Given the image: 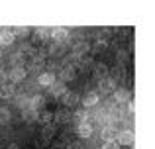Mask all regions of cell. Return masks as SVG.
<instances>
[{
  "instance_id": "obj_4",
  "label": "cell",
  "mask_w": 155,
  "mask_h": 149,
  "mask_svg": "<svg viewBox=\"0 0 155 149\" xmlns=\"http://www.w3.org/2000/svg\"><path fill=\"white\" fill-rule=\"evenodd\" d=\"M116 90V80L110 79V76H106V79L98 80V92H102V94H108V92H114ZM96 92V94H98Z\"/></svg>"
},
{
  "instance_id": "obj_2",
  "label": "cell",
  "mask_w": 155,
  "mask_h": 149,
  "mask_svg": "<svg viewBox=\"0 0 155 149\" xmlns=\"http://www.w3.org/2000/svg\"><path fill=\"white\" fill-rule=\"evenodd\" d=\"M8 76H10V80H12V84H16V83H22L24 79L28 76V69L24 65H16L14 69L8 73Z\"/></svg>"
},
{
  "instance_id": "obj_31",
  "label": "cell",
  "mask_w": 155,
  "mask_h": 149,
  "mask_svg": "<svg viewBox=\"0 0 155 149\" xmlns=\"http://www.w3.org/2000/svg\"><path fill=\"white\" fill-rule=\"evenodd\" d=\"M126 104H128V112H130V114H134V112H136V102L130 100V102H126Z\"/></svg>"
},
{
  "instance_id": "obj_34",
  "label": "cell",
  "mask_w": 155,
  "mask_h": 149,
  "mask_svg": "<svg viewBox=\"0 0 155 149\" xmlns=\"http://www.w3.org/2000/svg\"><path fill=\"white\" fill-rule=\"evenodd\" d=\"M0 57H2V53H0Z\"/></svg>"
},
{
  "instance_id": "obj_7",
  "label": "cell",
  "mask_w": 155,
  "mask_h": 149,
  "mask_svg": "<svg viewBox=\"0 0 155 149\" xmlns=\"http://www.w3.org/2000/svg\"><path fill=\"white\" fill-rule=\"evenodd\" d=\"M116 135H118V130L114 126H104L102 131H100V138L104 139V143L106 141H116Z\"/></svg>"
},
{
  "instance_id": "obj_12",
  "label": "cell",
  "mask_w": 155,
  "mask_h": 149,
  "mask_svg": "<svg viewBox=\"0 0 155 149\" xmlns=\"http://www.w3.org/2000/svg\"><path fill=\"white\" fill-rule=\"evenodd\" d=\"M47 90H49L53 96H63L65 92H67V86H65V83H61V80H59V83H53Z\"/></svg>"
},
{
  "instance_id": "obj_32",
  "label": "cell",
  "mask_w": 155,
  "mask_h": 149,
  "mask_svg": "<svg viewBox=\"0 0 155 149\" xmlns=\"http://www.w3.org/2000/svg\"><path fill=\"white\" fill-rule=\"evenodd\" d=\"M22 61V53H14L12 55V63H20Z\"/></svg>"
},
{
  "instance_id": "obj_6",
  "label": "cell",
  "mask_w": 155,
  "mask_h": 149,
  "mask_svg": "<svg viewBox=\"0 0 155 149\" xmlns=\"http://www.w3.org/2000/svg\"><path fill=\"white\" fill-rule=\"evenodd\" d=\"M91 51V45H88L87 41H75V45H73V55H75L77 59H81V57H84V55Z\"/></svg>"
},
{
  "instance_id": "obj_24",
  "label": "cell",
  "mask_w": 155,
  "mask_h": 149,
  "mask_svg": "<svg viewBox=\"0 0 155 149\" xmlns=\"http://www.w3.org/2000/svg\"><path fill=\"white\" fill-rule=\"evenodd\" d=\"M75 118L79 120V124H87V118H88L87 110H77L75 112Z\"/></svg>"
},
{
  "instance_id": "obj_13",
  "label": "cell",
  "mask_w": 155,
  "mask_h": 149,
  "mask_svg": "<svg viewBox=\"0 0 155 149\" xmlns=\"http://www.w3.org/2000/svg\"><path fill=\"white\" fill-rule=\"evenodd\" d=\"M53 83H55V76H53L51 73H41L38 76V84H39V86H47V88H49Z\"/></svg>"
},
{
  "instance_id": "obj_17",
  "label": "cell",
  "mask_w": 155,
  "mask_h": 149,
  "mask_svg": "<svg viewBox=\"0 0 155 149\" xmlns=\"http://www.w3.org/2000/svg\"><path fill=\"white\" fill-rule=\"evenodd\" d=\"M12 43H14V35H12V31L2 30V31H0V45H12Z\"/></svg>"
},
{
  "instance_id": "obj_5",
  "label": "cell",
  "mask_w": 155,
  "mask_h": 149,
  "mask_svg": "<svg viewBox=\"0 0 155 149\" xmlns=\"http://www.w3.org/2000/svg\"><path fill=\"white\" fill-rule=\"evenodd\" d=\"M132 100V92L128 88H116L114 90V102L116 104H126Z\"/></svg>"
},
{
  "instance_id": "obj_14",
  "label": "cell",
  "mask_w": 155,
  "mask_h": 149,
  "mask_svg": "<svg viewBox=\"0 0 155 149\" xmlns=\"http://www.w3.org/2000/svg\"><path fill=\"white\" fill-rule=\"evenodd\" d=\"M92 131H94V130H92V126L88 122L87 124H79V138L81 139H88L92 135Z\"/></svg>"
},
{
  "instance_id": "obj_27",
  "label": "cell",
  "mask_w": 155,
  "mask_h": 149,
  "mask_svg": "<svg viewBox=\"0 0 155 149\" xmlns=\"http://www.w3.org/2000/svg\"><path fill=\"white\" fill-rule=\"evenodd\" d=\"M116 59H120V61H128V59H130V53L122 49V51H118V53H116Z\"/></svg>"
},
{
  "instance_id": "obj_9",
  "label": "cell",
  "mask_w": 155,
  "mask_h": 149,
  "mask_svg": "<svg viewBox=\"0 0 155 149\" xmlns=\"http://www.w3.org/2000/svg\"><path fill=\"white\" fill-rule=\"evenodd\" d=\"M81 104L84 106V110H87V108H94L96 104H98V94H96V92H88V94H84V98L81 100Z\"/></svg>"
},
{
  "instance_id": "obj_26",
  "label": "cell",
  "mask_w": 155,
  "mask_h": 149,
  "mask_svg": "<svg viewBox=\"0 0 155 149\" xmlns=\"http://www.w3.org/2000/svg\"><path fill=\"white\" fill-rule=\"evenodd\" d=\"M51 118H53V114H51V112H43L41 116H38V120H41L43 124H49V122H51Z\"/></svg>"
},
{
  "instance_id": "obj_21",
  "label": "cell",
  "mask_w": 155,
  "mask_h": 149,
  "mask_svg": "<svg viewBox=\"0 0 155 149\" xmlns=\"http://www.w3.org/2000/svg\"><path fill=\"white\" fill-rule=\"evenodd\" d=\"M10 31H12V35H14V37H16V35H20V37H26V35L30 34V28H26V26H16L14 30H10Z\"/></svg>"
},
{
  "instance_id": "obj_16",
  "label": "cell",
  "mask_w": 155,
  "mask_h": 149,
  "mask_svg": "<svg viewBox=\"0 0 155 149\" xmlns=\"http://www.w3.org/2000/svg\"><path fill=\"white\" fill-rule=\"evenodd\" d=\"M43 102H45V98L43 96H34V98L30 100V110H34V112H39V108H43Z\"/></svg>"
},
{
  "instance_id": "obj_11",
  "label": "cell",
  "mask_w": 155,
  "mask_h": 149,
  "mask_svg": "<svg viewBox=\"0 0 155 149\" xmlns=\"http://www.w3.org/2000/svg\"><path fill=\"white\" fill-rule=\"evenodd\" d=\"M16 94V86H14V84H2V86H0V100H2V98H12V96H14Z\"/></svg>"
},
{
  "instance_id": "obj_30",
  "label": "cell",
  "mask_w": 155,
  "mask_h": 149,
  "mask_svg": "<svg viewBox=\"0 0 155 149\" xmlns=\"http://www.w3.org/2000/svg\"><path fill=\"white\" fill-rule=\"evenodd\" d=\"M102 149H118V143L116 141H106L102 145Z\"/></svg>"
},
{
  "instance_id": "obj_23",
  "label": "cell",
  "mask_w": 155,
  "mask_h": 149,
  "mask_svg": "<svg viewBox=\"0 0 155 149\" xmlns=\"http://www.w3.org/2000/svg\"><path fill=\"white\" fill-rule=\"evenodd\" d=\"M35 35H38V39H47L49 37V30L47 28H35Z\"/></svg>"
},
{
  "instance_id": "obj_3",
  "label": "cell",
  "mask_w": 155,
  "mask_h": 149,
  "mask_svg": "<svg viewBox=\"0 0 155 149\" xmlns=\"http://www.w3.org/2000/svg\"><path fill=\"white\" fill-rule=\"evenodd\" d=\"M134 139H136V134H134L132 130H122V131H118V135H116L118 145H132Z\"/></svg>"
},
{
  "instance_id": "obj_25",
  "label": "cell",
  "mask_w": 155,
  "mask_h": 149,
  "mask_svg": "<svg viewBox=\"0 0 155 149\" xmlns=\"http://www.w3.org/2000/svg\"><path fill=\"white\" fill-rule=\"evenodd\" d=\"M104 49H106V41H104V39H98V41L94 43V47H92L94 53H100V51H104Z\"/></svg>"
},
{
  "instance_id": "obj_10",
  "label": "cell",
  "mask_w": 155,
  "mask_h": 149,
  "mask_svg": "<svg viewBox=\"0 0 155 149\" xmlns=\"http://www.w3.org/2000/svg\"><path fill=\"white\" fill-rule=\"evenodd\" d=\"M63 104L67 108L77 106V104H79V94H77V92H65L63 94Z\"/></svg>"
},
{
  "instance_id": "obj_20",
  "label": "cell",
  "mask_w": 155,
  "mask_h": 149,
  "mask_svg": "<svg viewBox=\"0 0 155 149\" xmlns=\"http://www.w3.org/2000/svg\"><path fill=\"white\" fill-rule=\"evenodd\" d=\"M22 116H24V120H26V122H35V120H38V116H39V112H34V110H30V108H26V110L22 112Z\"/></svg>"
},
{
  "instance_id": "obj_28",
  "label": "cell",
  "mask_w": 155,
  "mask_h": 149,
  "mask_svg": "<svg viewBox=\"0 0 155 149\" xmlns=\"http://www.w3.org/2000/svg\"><path fill=\"white\" fill-rule=\"evenodd\" d=\"M8 83V73L4 69H0V86H2V84H6Z\"/></svg>"
},
{
  "instance_id": "obj_19",
  "label": "cell",
  "mask_w": 155,
  "mask_h": 149,
  "mask_svg": "<svg viewBox=\"0 0 155 149\" xmlns=\"http://www.w3.org/2000/svg\"><path fill=\"white\" fill-rule=\"evenodd\" d=\"M53 118H55V124H67L69 120H71V114H69V112H55V114H53Z\"/></svg>"
},
{
  "instance_id": "obj_33",
  "label": "cell",
  "mask_w": 155,
  "mask_h": 149,
  "mask_svg": "<svg viewBox=\"0 0 155 149\" xmlns=\"http://www.w3.org/2000/svg\"><path fill=\"white\" fill-rule=\"evenodd\" d=\"M4 149H20V147H18V143H10V145L4 147Z\"/></svg>"
},
{
  "instance_id": "obj_22",
  "label": "cell",
  "mask_w": 155,
  "mask_h": 149,
  "mask_svg": "<svg viewBox=\"0 0 155 149\" xmlns=\"http://www.w3.org/2000/svg\"><path fill=\"white\" fill-rule=\"evenodd\" d=\"M10 110H8V108H2L0 106V126H6L8 122H10Z\"/></svg>"
},
{
  "instance_id": "obj_1",
  "label": "cell",
  "mask_w": 155,
  "mask_h": 149,
  "mask_svg": "<svg viewBox=\"0 0 155 149\" xmlns=\"http://www.w3.org/2000/svg\"><path fill=\"white\" fill-rule=\"evenodd\" d=\"M49 35H51V39H53L55 45H63V43L69 39V30L67 28H53L49 31Z\"/></svg>"
},
{
  "instance_id": "obj_15",
  "label": "cell",
  "mask_w": 155,
  "mask_h": 149,
  "mask_svg": "<svg viewBox=\"0 0 155 149\" xmlns=\"http://www.w3.org/2000/svg\"><path fill=\"white\" fill-rule=\"evenodd\" d=\"M94 76L96 80H102L108 76V65H104V63H98V65L94 67Z\"/></svg>"
},
{
  "instance_id": "obj_8",
  "label": "cell",
  "mask_w": 155,
  "mask_h": 149,
  "mask_svg": "<svg viewBox=\"0 0 155 149\" xmlns=\"http://www.w3.org/2000/svg\"><path fill=\"white\" fill-rule=\"evenodd\" d=\"M77 76V67L73 65H67L61 69V83H67V80H73Z\"/></svg>"
},
{
  "instance_id": "obj_29",
  "label": "cell",
  "mask_w": 155,
  "mask_h": 149,
  "mask_svg": "<svg viewBox=\"0 0 155 149\" xmlns=\"http://www.w3.org/2000/svg\"><path fill=\"white\" fill-rule=\"evenodd\" d=\"M67 149H83V143H81V141H71L67 145Z\"/></svg>"
},
{
  "instance_id": "obj_18",
  "label": "cell",
  "mask_w": 155,
  "mask_h": 149,
  "mask_svg": "<svg viewBox=\"0 0 155 149\" xmlns=\"http://www.w3.org/2000/svg\"><path fill=\"white\" fill-rule=\"evenodd\" d=\"M55 124H47L45 128H43V131H41V135H43V139H47V141H49L51 138H55Z\"/></svg>"
},
{
  "instance_id": "obj_35",
  "label": "cell",
  "mask_w": 155,
  "mask_h": 149,
  "mask_svg": "<svg viewBox=\"0 0 155 149\" xmlns=\"http://www.w3.org/2000/svg\"><path fill=\"white\" fill-rule=\"evenodd\" d=\"M0 149H2V145H0Z\"/></svg>"
}]
</instances>
